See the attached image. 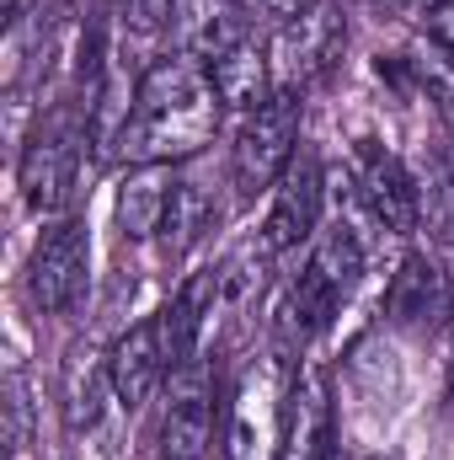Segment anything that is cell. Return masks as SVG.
Listing matches in <instances>:
<instances>
[{"label": "cell", "instance_id": "obj_1", "mask_svg": "<svg viewBox=\"0 0 454 460\" xmlns=\"http://www.w3.org/2000/svg\"><path fill=\"white\" fill-rule=\"evenodd\" d=\"M220 118L225 102L209 81V65L188 54H166L139 75L118 155L128 166H182L220 134Z\"/></svg>", "mask_w": 454, "mask_h": 460}, {"label": "cell", "instance_id": "obj_2", "mask_svg": "<svg viewBox=\"0 0 454 460\" xmlns=\"http://www.w3.org/2000/svg\"><path fill=\"white\" fill-rule=\"evenodd\" d=\"M92 145V113L86 102H59L32 123L22 155H16V177H22V199L38 215H59L75 193L81 177V150Z\"/></svg>", "mask_w": 454, "mask_h": 460}, {"label": "cell", "instance_id": "obj_3", "mask_svg": "<svg viewBox=\"0 0 454 460\" xmlns=\"http://www.w3.org/2000/svg\"><path fill=\"white\" fill-rule=\"evenodd\" d=\"M289 358L267 353L257 358L225 407V460H278L284 450V423H289Z\"/></svg>", "mask_w": 454, "mask_h": 460}, {"label": "cell", "instance_id": "obj_4", "mask_svg": "<svg viewBox=\"0 0 454 460\" xmlns=\"http://www.w3.org/2000/svg\"><path fill=\"white\" fill-rule=\"evenodd\" d=\"M300 123H305L300 92H278L273 102H262L257 113L240 118L235 145H230V182H235L240 199H257V193L278 188V177L300 155Z\"/></svg>", "mask_w": 454, "mask_h": 460}, {"label": "cell", "instance_id": "obj_5", "mask_svg": "<svg viewBox=\"0 0 454 460\" xmlns=\"http://www.w3.org/2000/svg\"><path fill=\"white\" fill-rule=\"evenodd\" d=\"M86 284H92V230L81 215H65L38 235L27 257V300L43 316H65L81 305Z\"/></svg>", "mask_w": 454, "mask_h": 460}, {"label": "cell", "instance_id": "obj_6", "mask_svg": "<svg viewBox=\"0 0 454 460\" xmlns=\"http://www.w3.org/2000/svg\"><path fill=\"white\" fill-rule=\"evenodd\" d=\"M342 43H347V27H342V11L332 0H316L300 16L278 22V32L267 43L278 92H300L305 97L316 81H327L342 59Z\"/></svg>", "mask_w": 454, "mask_h": 460}, {"label": "cell", "instance_id": "obj_7", "mask_svg": "<svg viewBox=\"0 0 454 460\" xmlns=\"http://www.w3.org/2000/svg\"><path fill=\"white\" fill-rule=\"evenodd\" d=\"M220 423H225V412H220L214 369L204 358L182 364L171 375V402L161 418V460H214Z\"/></svg>", "mask_w": 454, "mask_h": 460}, {"label": "cell", "instance_id": "obj_8", "mask_svg": "<svg viewBox=\"0 0 454 460\" xmlns=\"http://www.w3.org/2000/svg\"><path fill=\"white\" fill-rule=\"evenodd\" d=\"M353 188L369 209V220L390 235H412L423 220V188L417 177L406 172V161L396 150H385L380 139H358L353 145Z\"/></svg>", "mask_w": 454, "mask_h": 460}, {"label": "cell", "instance_id": "obj_9", "mask_svg": "<svg viewBox=\"0 0 454 460\" xmlns=\"http://www.w3.org/2000/svg\"><path fill=\"white\" fill-rule=\"evenodd\" d=\"M321 199H327L321 161H316L310 150H300V155L289 161V172L278 177V188H273L267 220H262V230H257V235H262V246H267L273 257L310 246V241H316V230H321Z\"/></svg>", "mask_w": 454, "mask_h": 460}, {"label": "cell", "instance_id": "obj_10", "mask_svg": "<svg viewBox=\"0 0 454 460\" xmlns=\"http://www.w3.org/2000/svg\"><path fill=\"white\" fill-rule=\"evenodd\" d=\"M108 369H113V402L118 407H144L161 380L171 375V348H166V327L161 316H144L134 322L113 348H108Z\"/></svg>", "mask_w": 454, "mask_h": 460}, {"label": "cell", "instance_id": "obj_11", "mask_svg": "<svg viewBox=\"0 0 454 460\" xmlns=\"http://www.w3.org/2000/svg\"><path fill=\"white\" fill-rule=\"evenodd\" d=\"M251 0H177L171 11V32H177V54L214 65L225 59L235 43L251 38Z\"/></svg>", "mask_w": 454, "mask_h": 460}, {"label": "cell", "instance_id": "obj_12", "mask_svg": "<svg viewBox=\"0 0 454 460\" xmlns=\"http://www.w3.org/2000/svg\"><path fill=\"white\" fill-rule=\"evenodd\" d=\"M278 460H337V429H332V391L321 369H294L289 380V423Z\"/></svg>", "mask_w": 454, "mask_h": 460}, {"label": "cell", "instance_id": "obj_13", "mask_svg": "<svg viewBox=\"0 0 454 460\" xmlns=\"http://www.w3.org/2000/svg\"><path fill=\"white\" fill-rule=\"evenodd\" d=\"M450 311H454V284L439 273V262L428 252H412L401 262V273L390 279L385 316L396 327H412V332H439V327H450Z\"/></svg>", "mask_w": 454, "mask_h": 460}, {"label": "cell", "instance_id": "obj_14", "mask_svg": "<svg viewBox=\"0 0 454 460\" xmlns=\"http://www.w3.org/2000/svg\"><path fill=\"white\" fill-rule=\"evenodd\" d=\"M209 81H214V92H220L225 113H240V118L257 113L262 102H273V97H278L273 54H267V43H257V38L235 43L225 59H214V65H209Z\"/></svg>", "mask_w": 454, "mask_h": 460}, {"label": "cell", "instance_id": "obj_15", "mask_svg": "<svg viewBox=\"0 0 454 460\" xmlns=\"http://www.w3.org/2000/svg\"><path fill=\"white\" fill-rule=\"evenodd\" d=\"M214 305H220V268H204V273H193V279L171 295V305L161 311L166 348H171V375H177L182 364H193V358H198Z\"/></svg>", "mask_w": 454, "mask_h": 460}, {"label": "cell", "instance_id": "obj_16", "mask_svg": "<svg viewBox=\"0 0 454 460\" xmlns=\"http://www.w3.org/2000/svg\"><path fill=\"white\" fill-rule=\"evenodd\" d=\"M188 166V161H182ZM177 166V188H171V204H166V220H161V252L177 262V257H188L209 230L220 220V193L204 182V177H193V172H182Z\"/></svg>", "mask_w": 454, "mask_h": 460}, {"label": "cell", "instance_id": "obj_17", "mask_svg": "<svg viewBox=\"0 0 454 460\" xmlns=\"http://www.w3.org/2000/svg\"><path fill=\"white\" fill-rule=\"evenodd\" d=\"M177 188V166H128L123 188H118V230L123 241H155L166 204Z\"/></svg>", "mask_w": 454, "mask_h": 460}, {"label": "cell", "instance_id": "obj_18", "mask_svg": "<svg viewBox=\"0 0 454 460\" xmlns=\"http://www.w3.org/2000/svg\"><path fill=\"white\" fill-rule=\"evenodd\" d=\"M113 396V369H108V353H86L75 348L70 364H65V429L70 434H86L97 429L102 418V402Z\"/></svg>", "mask_w": 454, "mask_h": 460}, {"label": "cell", "instance_id": "obj_19", "mask_svg": "<svg viewBox=\"0 0 454 460\" xmlns=\"http://www.w3.org/2000/svg\"><path fill=\"white\" fill-rule=\"evenodd\" d=\"M27 439H32V407H27V385H22V375H11V380H5V456L22 460Z\"/></svg>", "mask_w": 454, "mask_h": 460}, {"label": "cell", "instance_id": "obj_20", "mask_svg": "<svg viewBox=\"0 0 454 460\" xmlns=\"http://www.w3.org/2000/svg\"><path fill=\"white\" fill-rule=\"evenodd\" d=\"M433 204H439L444 230L454 235V139L439 145V155H433Z\"/></svg>", "mask_w": 454, "mask_h": 460}, {"label": "cell", "instance_id": "obj_21", "mask_svg": "<svg viewBox=\"0 0 454 460\" xmlns=\"http://www.w3.org/2000/svg\"><path fill=\"white\" fill-rule=\"evenodd\" d=\"M118 11L134 32H161V27H171L177 0H118Z\"/></svg>", "mask_w": 454, "mask_h": 460}, {"label": "cell", "instance_id": "obj_22", "mask_svg": "<svg viewBox=\"0 0 454 460\" xmlns=\"http://www.w3.org/2000/svg\"><path fill=\"white\" fill-rule=\"evenodd\" d=\"M423 27H428V43H433V49L450 59V70H454V0H450V5H439V11H433Z\"/></svg>", "mask_w": 454, "mask_h": 460}, {"label": "cell", "instance_id": "obj_23", "mask_svg": "<svg viewBox=\"0 0 454 460\" xmlns=\"http://www.w3.org/2000/svg\"><path fill=\"white\" fill-rule=\"evenodd\" d=\"M257 11H267V16H278V22H289V16H300L305 5H316V0H251Z\"/></svg>", "mask_w": 454, "mask_h": 460}, {"label": "cell", "instance_id": "obj_24", "mask_svg": "<svg viewBox=\"0 0 454 460\" xmlns=\"http://www.w3.org/2000/svg\"><path fill=\"white\" fill-rule=\"evenodd\" d=\"M433 92H439V113H444L450 139H454V75H433Z\"/></svg>", "mask_w": 454, "mask_h": 460}, {"label": "cell", "instance_id": "obj_25", "mask_svg": "<svg viewBox=\"0 0 454 460\" xmlns=\"http://www.w3.org/2000/svg\"><path fill=\"white\" fill-rule=\"evenodd\" d=\"M390 5H396L401 16H417V22H428V16H433L439 5H450V0H390Z\"/></svg>", "mask_w": 454, "mask_h": 460}, {"label": "cell", "instance_id": "obj_26", "mask_svg": "<svg viewBox=\"0 0 454 460\" xmlns=\"http://www.w3.org/2000/svg\"><path fill=\"white\" fill-rule=\"evenodd\" d=\"M450 353H454V311H450ZM450 375H454V358H450Z\"/></svg>", "mask_w": 454, "mask_h": 460}]
</instances>
